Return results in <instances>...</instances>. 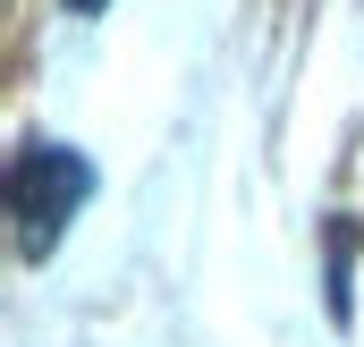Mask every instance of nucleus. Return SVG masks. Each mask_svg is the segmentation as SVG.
<instances>
[{"instance_id":"obj_2","label":"nucleus","mask_w":364,"mask_h":347,"mask_svg":"<svg viewBox=\"0 0 364 347\" xmlns=\"http://www.w3.org/2000/svg\"><path fill=\"white\" fill-rule=\"evenodd\" d=\"M68 9H102V0H68Z\"/></svg>"},{"instance_id":"obj_1","label":"nucleus","mask_w":364,"mask_h":347,"mask_svg":"<svg viewBox=\"0 0 364 347\" xmlns=\"http://www.w3.org/2000/svg\"><path fill=\"white\" fill-rule=\"evenodd\" d=\"M85 195H93L85 153H68V144H51V136H26V144L9 153V237H17V255L43 262L68 237V220H77Z\"/></svg>"}]
</instances>
